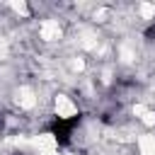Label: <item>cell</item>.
<instances>
[{"mask_svg":"<svg viewBox=\"0 0 155 155\" xmlns=\"http://www.w3.org/2000/svg\"><path fill=\"white\" fill-rule=\"evenodd\" d=\"M138 155H155V133H140L136 136Z\"/></svg>","mask_w":155,"mask_h":155,"instance_id":"277c9868","label":"cell"},{"mask_svg":"<svg viewBox=\"0 0 155 155\" xmlns=\"http://www.w3.org/2000/svg\"><path fill=\"white\" fill-rule=\"evenodd\" d=\"M51 107H53V114H56L58 119H63V121H68V119H78V104L73 102V97H68V94H63V92L53 94Z\"/></svg>","mask_w":155,"mask_h":155,"instance_id":"6da1fadb","label":"cell"},{"mask_svg":"<svg viewBox=\"0 0 155 155\" xmlns=\"http://www.w3.org/2000/svg\"><path fill=\"white\" fill-rule=\"evenodd\" d=\"M39 39L46 41V44H53V41H61L63 39V27L58 19L53 17H46V19H39Z\"/></svg>","mask_w":155,"mask_h":155,"instance_id":"7a4b0ae2","label":"cell"},{"mask_svg":"<svg viewBox=\"0 0 155 155\" xmlns=\"http://www.w3.org/2000/svg\"><path fill=\"white\" fill-rule=\"evenodd\" d=\"M15 104H17L22 111L34 109V107L39 104V97H36L34 87H29V85H19V87L15 90Z\"/></svg>","mask_w":155,"mask_h":155,"instance_id":"3957f363","label":"cell"}]
</instances>
